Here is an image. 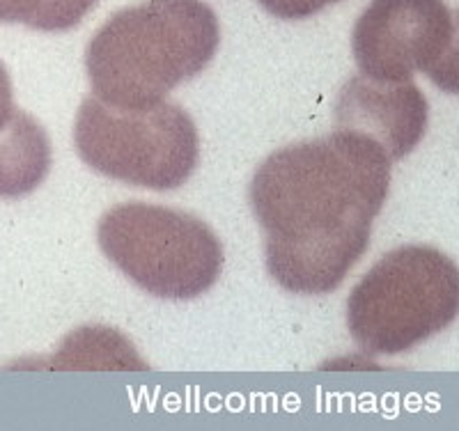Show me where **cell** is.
<instances>
[{"label":"cell","instance_id":"7a4b0ae2","mask_svg":"<svg viewBox=\"0 0 459 431\" xmlns=\"http://www.w3.org/2000/svg\"><path fill=\"white\" fill-rule=\"evenodd\" d=\"M221 26L203 0H145L113 14L90 39L94 97L113 108H150L214 60Z\"/></svg>","mask_w":459,"mask_h":431},{"label":"cell","instance_id":"6da1fadb","mask_svg":"<svg viewBox=\"0 0 459 431\" xmlns=\"http://www.w3.org/2000/svg\"><path fill=\"white\" fill-rule=\"evenodd\" d=\"M375 141L333 131L273 151L255 170L251 207L266 234V269L292 294H331L370 246L391 188Z\"/></svg>","mask_w":459,"mask_h":431},{"label":"cell","instance_id":"52a82bcc","mask_svg":"<svg viewBox=\"0 0 459 431\" xmlns=\"http://www.w3.org/2000/svg\"><path fill=\"white\" fill-rule=\"evenodd\" d=\"M428 99L413 81L379 83L351 78L335 106L338 129L375 141L391 161L411 154L428 129Z\"/></svg>","mask_w":459,"mask_h":431},{"label":"cell","instance_id":"30bf717a","mask_svg":"<svg viewBox=\"0 0 459 431\" xmlns=\"http://www.w3.org/2000/svg\"><path fill=\"white\" fill-rule=\"evenodd\" d=\"M262 7H264L269 14L278 16V19H306V16H313L317 12H322L324 7L335 5L340 0H257Z\"/></svg>","mask_w":459,"mask_h":431},{"label":"cell","instance_id":"8992f818","mask_svg":"<svg viewBox=\"0 0 459 431\" xmlns=\"http://www.w3.org/2000/svg\"><path fill=\"white\" fill-rule=\"evenodd\" d=\"M360 76L407 83L428 73L455 90V14L446 0H372L351 35Z\"/></svg>","mask_w":459,"mask_h":431},{"label":"cell","instance_id":"8fae6325","mask_svg":"<svg viewBox=\"0 0 459 431\" xmlns=\"http://www.w3.org/2000/svg\"><path fill=\"white\" fill-rule=\"evenodd\" d=\"M14 92H12V78L7 73L5 65L0 63V129L10 122V117L14 115Z\"/></svg>","mask_w":459,"mask_h":431},{"label":"cell","instance_id":"5b68a950","mask_svg":"<svg viewBox=\"0 0 459 431\" xmlns=\"http://www.w3.org/2000/svg\"><path fill=\"white\" fill-rule=\"evenodd\" d=\"M74 142L92 170L150 191L184 186L200 159L191 115L168 101L125 110L88 97L76 115Z\"/></svg>","mask_w":459,"mask_h":431},{"label":"cell","instance_id":"277c9868","mask_svg":"<svg viewBox=\"0 0 459 431\" xmlns=\"http://www.w3.org/2000/svg\"><path fill=\"white\" fill-rule=\"evenodd\" d=\"M97 237L134 285L168 301L203 297L223 269V246L209 225L161 204H117L104 213Z\"/></svg>","mask_w":459,"mask_h":431},{"label":"cell","instance_id":"ba28073f","mask_svg":"<svg viewBox=\"0 0 459 431\" xmlns=\"http://www.w3.org/2000/svg\"><path fill=\"white\" fill-rule=\"evenodd\" d=\"M51 170V142L44 126L26 110H14L0 129V198L35 191Z\"/></svg>","mask_w":459,"mask_h":431},{"label":"cell","instance_id":"9c48e42d","mask_svg":"<svg viewBox=\"0 0 459 431\" xmlns=\"http://www.w3.org/2000/svg\"><path fill=\"white\" fill-rule=\"evenodd\" d=\"M97 0H0V23H23L44 32L79 26Z\"/></svg>","mask_w":459,"mask_h":431},{"label":"cell","instance_id":"3957f363","mask_svg":"<svg viewBox=\"0 0 459 431\" xmlns=\"http://www.w3.org/2000/svg\"><path fill=\"white\" fill-rule=\"evenodd\" d=\"M459 310V271L432 246L384 254L347 301V328L366 354L400 356L446 331Z\"/></svg>","mask_w":459,"mask_h":431}]
</instances>
